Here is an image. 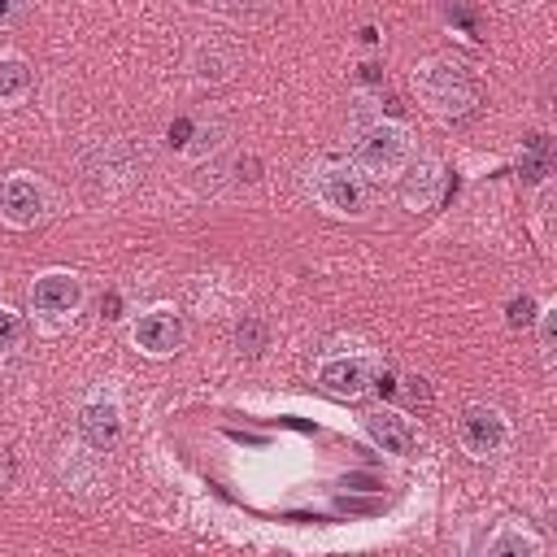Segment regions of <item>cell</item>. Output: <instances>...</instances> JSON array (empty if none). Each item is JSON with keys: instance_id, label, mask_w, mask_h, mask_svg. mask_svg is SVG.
<instances>
[{"instance_id": "1", "label": "cell", "mask_w": 557, "mask_h": 557, "mask_svg": "<svg viewBox=\"0 0 557 557\" xmlns=\"http://www.w3.org/2000/svg\"><path fill=\"white\" fill-rule=\"evenodd\" d=\"M413 91H418V104L444 122H457V117L474 113V104H479V83H474L470 65L448 52L413 65Z\"/></svg>"}, {"instance_id": "2", "label": "cell", "mask_w": 557, "mask_h": 557, "mask_svg": "<svg viewBox=\"0 0 557 557\" xmlns=\"http://www.w3.org/2000/svg\"><path fill=\"white\" fill-rule=\"evenodd\" d=\"M418 157L413 148V135L409 126L400 122H370L357 139H352V165L366 174V178H396L409 161Z\"/></svg>"}, {"instance_id": "3", "label": "cell", "mask_w": 557, "mask_h": 557, "mask_svg": "<svg viewBox=\"0 0 557 557\" xmlns=\"http://www.w3.org/2000/svg\"><path fill=\"white\" fill-rule=\"evenodd\" d=\"M313 196L322 209H331L335 218H361L370 205V187L366 174L352 161H326L313 174Z\"/></svg>"}, {"instance_id": "4", "label": "cell", "mask_w": 557, "mask_h": 557, "mask_svg": "<svg viewBox=\"0 0 557 557\" xmlns=\"http://www.w3.org/2000/svg\"><path fill=\"white\" fill-rule=\"evenodd\" d=\"M457 440L470 457H496L505 444H509V418L487 405V400H470L461 413H457Z\"/></svg>"}, {"instance_id": "5", "label": "cell", "mask_w": 557, "mask_h": 557, "mask_svg": "<svg viewBox=\"0 0 557 557\" xmlns=\"http://www.w3.org/2000/svg\"><path fill=\"white\" fill-rule=\"evenodd\" d=\"M131 344L144 357H170V352H178V344H183V318H178V309H170V305L144 309L131 322Z\"/></svg>"}, {"instance_id": "6", "label": "cell", "mask_w": 557, "mask_h": 557, "mask_svg": "<svg viewBox=\"0 0 557 557\" xmlns=\"http://www.w3.org/2000/svg\"><path fill=\"white\" fill-rule=\"evenodd\" d=\"M44 213H48V187L35 174H9L0 183V218L9 226L26 231V226L44 222Z\"/></svg>"}, {"instance_id": "7", "label": "cell", "mask_w": 557, "mask_h": 557, "mask_svg": "<svg viewBox=\"0 0 557 557\" xmlns=\"http://www.w3.org/2000/svg\"><path fill=\"white\" fill-rule=\"evenodd\" d=\"M83 305V278L74 270H44L30 283V309L44 318H70Z\"/></svg>"}, {"instance_id": "8", "label": "cell", "mask_w": 557, "mask_h": 557, "mask_svg": "<svg viewBox=\"0 0 557 557\" xmlns=\"http://www.w3.org/2000/svg\"><path fill=\"white\" fill-rule=\"evenodd\" d=\"M374 374H379V366L370 361V357H326L322 366H318V374H313V383L326 392V396H339V400H352V396H361V392H370L374 387Z\"/></svg>"}, {"instance_id": "9", "label": "cell", "mask_w": 557, "mask_h": 557, "mask_svg": "<svg viewBox=\"0 0 557 557\" xmlns=\"http://www.w3.org/2000/svg\"><path fill=\"white\" fill-rule=\"evenodd\" d=\"M78 435L91 453H109L122 440V405L113 396H87L78 405Z\"/></svg>"}, {"instance_id": "10", "label": "cell", "mask_w": 557, "mask_h": 557, "mask_svg": "<svg viewBox=\"0 0 557 557\" xmlns=\"http://www.w3.org/2000/svg\"><path fill=\"white\" fill-rule=\"evenodd\" d=\"M440 187H444V165L435 157H413L400 174H396V196L405 209H431L440 200Z\"/></svg>"}, {"instance_id": "11", "label": "cell", "mask_w": 557, "mask_h": 557, "mask_svg": "<svg viewBox=\"0 0 557 557\" xmlns=\"http://www.w3.org/2000/svg\"><path fill=\"white\" fill-rule=\"evenodd\" d=\"M366 435L392 457H413L418 453V426L400 409H370L366 413Z\"/></svg>"}, {"instance_id": "12", "label": "cell", "mask_w": 557, "mask_h": 557, "mask_svg": "<svg viewBox=\"0 0 557 557\" xmlns=\"http://www.w3.org/2000/svg\"><path fill=\"white\" fill-rule=\"evenodd\" d=\"M30 87H35V70H30V61L17 57V52H4V57H0V104H17V100H26Z\"/></svg>"}, {"instance_id": "13", "label": "cell", "mask_w": 557, "mask_h": 557, "mask_svg": "<svg viewBox=\"0 0 557 557\" xmlns=\"http://www.w3.org/2000/svg\"><path fill=\"white\" fill-rule=\"evenodd\" d=\"M540 540L527 531V527H500L496 535H487L483 553L487 557H540Z\"/></svg>"}, {"instance_id": "14", "label": "cell", "mask_w": 557, "mask_h": 557, "mask_svg": "<svg viewBox=\"0 0 557 557\" xmlns=\"http://www.w3.org/2000/svg\"><path fill=\"white\" fill-rule=\"evenodd\" d=\"M22 339H26V318H22L17 309L0 305V357H4V352H13Z\"/></svg>"}, {"instance_id": "15", "label": "cell", "mask_w": 557, "mask_h": 557, "mask_svg": "<svg viewBox=\"0 0 557 557\" xmlns=\"http://www.w3.org/2000/svg\"><path fill=\"white\" fill-rule=\"evenodd\" d=\"M444 17H448L457 30H466V39H483V35H479V22H474V9H470L466 0H444Z\"/></svg>"}, {"instance_id": "16", "label": "cell", "mask_w": 557, "mask_h": 557, "mask_svg": "<svg viewBox=\"0 0 557 557\" xmlns=\"http://www.w3.org/2000/svg\"><path fill=\"white\" fill-rule=\"evenodd\" d=\"M522 174L535 183L548 174V139L544 135H531V157H522Z\"/></svg>"}, {"instance_id": "17", "label": "cell", "mask_w": 557, "mask_h": 557, "mask_svg": "<svg viewBox=\"0 0 557 557\" xmlns=\"http://www.w3.org/2000/svg\"><path fill=\"white\" fill-rule=\"evenodd\" d=\"M535 313H540V305H535L531 296H513V300L505 305V322H509L513 331H522V326H531V322H535Z\"/></svg>"}, {"instance_id": "18", "label": "cell", "mask_w": 557, "mask_h": 557, "mask_svg": "<svg viewBox=\"0 0 557 557\" xmlns=\"http://www.w3.org/2000/svg\"><path fill=\"white\" fill-rule=\"evenodd\" d=\"M235 344H239V352H261L265 348V322L244 318L239 331H235Z\"/></svg>"}, {"instance_id": "19", "label": "cell", "mask_w": 557, "mask_h": 557, "mask_svg": "<svg viewBox=\"0 0 557 557\" xmlns=\"http://www.w3.org/2000/svg\"><path fill=\"white\" fill-rule=\"evenodd\" d=\"M26 4H30V0H0V30L17 26V22L26 17Z\"/></svg>"}, {"instance_id": "20", "label": "cell", "mask_w": 557, "mask_h": 557, "mask_svg": "<svg viewBox=\"0 0 557 557\" xmlns=\"http://www.w3.org/2000/svg\"><path fill=\"white\" fill-rule=\"evenodd\" d=\"M553 313H557L553 305L535 313V318H540V348H544V352H553Z\"/></svg>"}, {"instance_id": "21", "label": "cell", "mask_w": 557, "mask_h": 557, "mask_svg": "<svg viewBox=\"0 0 557 557\" xmlns=\"http://www.w3.org/2000/svg\"><path fill=\"white\" fill-rule=\"evenodd\" d=\"M361 78H366V83H374V78H383V70L370 61V65H361Z\"/></svg>"}]
</instances>
